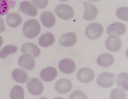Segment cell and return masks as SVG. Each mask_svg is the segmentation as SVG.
<instances>
[{"label":"cell","instance_id":"obj_1","mask_svg":"<svg viewBox=\"0 0 128 99\" xmlns=\"http://www.w3.org/2000/svg\"><path fill=\"white\" fill-rule=\"evenodd\" d=\"M41 30L40 23L36 19H30L25 22L23 26L22 32L28 39H34L40 34Z\"/></svg>","mask_w":128,"mask_h":99},{"label":"cell","instance_id":"obj_2","mask_svg":"<svg viewBox=\"0 0 128 99\" xmlns=\"http://www.w3.org/2000/svg\"><path fill=\"white\" fill-rule=\"evenodd\" d=\"M104 28L102 25L98 23H93L86 28L85 34L86 36L91 40L98 39L103 34Z\"/></svg>","mask_w":128,"mask_h":99},{"label":"cell","instance_id":"obj_3","mask_svg":"<svg viewBox=\"0 0 128 99\" xmlns=\"http://www.w3.org/2000/svg\"><path fill=\"white\" fill-rule=\"evenodd\" d=\"M55 13L57 16L63 20H70L73 18L74 11L72 7L66 4H60L56 7Z\"/></svg>","mask_w":128,"mask_h":99},{"label":"cell","instance_id":"obj_4","mask_svg":"<svg viewBox=\"0 0 128 99\" xmlns=\"http://www.w3.org/2000/svg\"><path fill=\"white\" fill-rule=\"evenodd\" d=\"M116 81V75L110 72H103L99 75L96 79V83L103 88L112 87Z\"/></svg>","mask_w":128,"mask_h":99},{"label":"cell","instance_id":"obj_5","mask_svg":"<svg viewBox=\"0 0 128 99\" xmlns=\"http://www.w3.org/2000/svg\"><path fill=\"white\" fill-rule=\"evenodd\" d=\"M27 88L32 95L38 96L41 94L44 89V86L41 80L37 78H32L27 84Z\"/></svg>","mask_w":128,"mask_h":99},{"label":"cell","instance_id":"obj_6","mask_svg":"<svg viewBox=\"0 0 128 99\" xmlns=\"http://www.w3.org/2000/svg\"><path fill=\"white\" fill-rule=\"evenodd\" d=\"M76 77L78 80L80 82L88 84L92 82L95 77L94 71L88 67L82 68L78 70L76 74Z\"/></svg>","mask_w":128,"mask_h":99},{"label":"cell","instance_id":"obj_7","mask_svg":"<svg viewBox=\"0 0 128 99\" xmlns=\"http://www.w3.org/2000/svg\"><path fill=\"white\" fill-rule=\"evenodd\" d=\"M105 44L108 50L110 51L116 52L121 49L122 41L118 36L111 35L107 38Z\"/></svg>","mask_w":128,"mask_h":99},{"label":"cell","instance_id":"obj_8","mask_svg":"<svg viewBox=\"0 0 128 99\" xmlns=\"http://www.w3.org/2000/svg\"><path fill=\"white\" fill-rule=\"evenodd\" d=\"M60 70L64 74H70L75 72L76 65L75 62L70 58H64L61 60L58 64Z\"/></svg>","mask_w":128,"mask_h":99},{"label":"cell","instance_id":"obj_9","mask_svg":"<svg viewBox=\"0 0 128 99\" xmlns=\"http://www.w3.org/2000/svg\"><path fill=\"white\" fill-rule=\"evenodd\" d=\"M86 10L83 15V19L87 21H92L95 19L98 14L96 7L89 2H83Z\"/></svg>","mask_w":128,"mask_h":99},{"label":"cell","instance_id":"obj_10","mask_svg":"<svg viewBox=\"0 0 128 99\" xmlns=\"http://www.w3.org/2000/svg\"><path fill=\"white\" fill-rule=\"evenodd\" d=\"M126 31V26L123 23L118 22L109 24L106 29V33L108 35H114L118 36L124 34Z\"/></svg>","mask_w":128,"mask_h":99},{"label":"cell","instance_id":"obj_11","mask_svg":"<svg viewBox=\"0 0 128 99\" xmlns=\"http://www.w3.org/2000/svg\"><path fill=\"white\" fill-rule=\"evenodd\" d=\"M18 65L24 69L31 70L34 68L35 61L31 55L24 54L19 58Z\"/></svg>","mask_w":128,"mask_h":99},{"label":"cell","instance_id":"obj_12","mask_svg":"<svg viewBox=\"0 0 128 99\" xmlns=\"http://www.w3.org/2000/svg\"><path fill=\"white\" fill-rule=\"evenodd\" d=\"M57 70L53 67H47L43 68L40 73V78L46 82H52L57 77Z\"/></svg>","mask_w":128,"mask_h":99},{"label":"cell","instance_id":"obj_13","mask_svg":"<svg viewBox=\"0 0 128 99\" xmlns=\"http://www.w3.org/2000/svg\"><path fill=\"white\" fill-rule=\"evenodd\" d=\"M73 87L70 81L67 79H61L56 82L55 89L60 94H66L70 92Z\"/></svg>","mask_w":128,"mask_h":99},{"label":"cell","instance_id":"obj_14","mask_svg":"<svg viewBox=\"0 0 128 99\" xmlns=\"http://www.w3.org/2000/svg\"><path fill=\"white\" fill-rule=\"evenodd\" d=\"M77 41V36L75 33L70 32L63 35L60 39V44L64 47H71Z\"/></svg>","mask_w":128,"mask_h":99},{"label":"cell","instance_id":"obj_15","mask_svg":"<svg viewBox=\"0 0 128 99\" xmlns=\"http://www.w3.org/2000/svg\"><path fill=\"white\" fill-rule=\"evenodd\" d=\"M21 51L23 54H28L31 55L35 58L40 56V50L34 43L27 42L22 46Z\"/></svg>","mask_w":128,"mask_h":99},{"label":"cell","instance_id":"obj_16","mask_svg":"<svg viewBox=\"0 0 128 99\" xmlns=\"http://www.w3.org/2000/svg\"><path fill=\"white\" fill-rule=\"evenodd\" d=\"M20 9L22 13L30 17H36L38 13L36 7L28 1H22L20 3Z\"/></svg>","mask_w":128,"mask_h":99},{"label":"cell","instance_id":"obj_17","mask_svg":"<svg viewBox=\"0 0 128 99\" xmlns=\"http://www.w3.org/2000/svg\"><path fill=\"white\" fill-rule=\"evenodd\" d=\"M40 21L44 27L50 28L56 24V17L53 13L50 11H46L40 15Z\"/></svg>","mask_w":128,"mask_h":99},{"label":"cell","instance_id":"obj_18","mask_svg":"<svg viewBox=\"0 0 128 99\" xmlns=\"http://www.w3.org/2000/svg\"><path fill=\"white\" fill-rule=\"evenodd\" d=\"M55 36L52 33L47 32L42 34L38 39V44L42 47H48L53 45Z\"/></svg>","mask_w":128,"mask_h":99},{"label":"cell","instance_id":"obj_19","mask_svg":"<svg viewBox=\"0 0 128 99\" xmlns=\"http://www.w3.org/2000/svg\"><path fill=\"white\" fill-rule=\"evenodd\" d=\"M22 19L19 14L12 12L7 14L6 17V23L11 28H17L22 23Z\"/></svg>","mask_w":128,"mask_h":99},{"label":"cell","instance_id":"obj_20","mask_svg":"<svg viewBox=\"0 0 128 99\" xmlns=\"http://www.w3.org/2000/svg\"><path fill=\"white\" fill-rule=\"evenodd\" d=\"M114 57L110 54H103L97 59V63L100 67L106 68L112 66L114 62Z\"/></svg>","mask_w":128,"mask_h":99},{"label":"cell","instance_id":"obj_21","mask_svg":"<svg viewBox=\"0 0 128 99\" xmlns=\"http://www.w3.org/2000/svg\"><path fill=\"white\" fill-rule=\"evenodd\" d=\"M12 77L16 82L25 84L28 80L27 72L22 69H14L12 72Z\"/></svg>","mask_w":128,"mask_h":99},{"label":"cell","instance_id":"obj_22","mask_svg":"<svg viewBox=\"0 0 128 99\" xmlns=\"http://www.w3.org/2000/svg\"><path fill=\"white\" fill-rule=\"evenodd\" d=\"M18 50L16 46L14 45H8L2 48L0 51V58L6 59L10 55L14 54Z\"/></svg>","mask_w":128,"mask_h":99},{"label":"cell","instance_id":"obj_23","mask_svg":"<svg viewBox=\"0 0 128 99\" xmlns=\"http://www.w3.org/2000/svg\"><path fill=\"white\" fill-rule=\"evenodd\" d=\"M12 0H0V16H4L8 13L10 8L14 6Z\"/></svg>","mask_w":128,"mask_h":99},{"label":"cell","instance_id":"obj_24","mask_svg":"<svg viewBox=\"0 0 128 99\" xmlns=\"http://www.w3.org/2000/svg\"><path fill=\"white\" fill-rule=\"evenodd\" d=\"M10 97L11 99H24V89L20 85H15L11 90Z\"/></svg>","mask_w":128,"mask_h":99},{"label":"cell","instance_id":"obj_25","mask_svg":"<svg viewBox=\"0 0 128 99\" xmlns=\"http://www.w3.org/2000/svg\"><path fill=\"white\" fill-rule=\"evenodd\" d=\"M128 74L126 72H122L117 76L116 82L118 87L128 91Z\"/></svg>","mask_w":128,"mask_h":99},{"label":"cell","instance_id":"obj_26","mask_svg":"<svg viewBox=\"0 0 128 99\" xmlns=\"http://www.w3.org/2000/svg\"><path fill=\"white\" fill-rule=\"evenodd\" d=\"M116 15L118 18L124 21H128V7H122L117 9Z\"/></svg>","mask_w":128,"mask_h":99},{"label":"cell","instance_id":"obj_27","mask_svg":"<svg viewBox=\"0 0 128 99\" xmlns=\"http://www.w3.org/2000/svg\"><path fill=\"white\" fill-rule=\"evenodd\" d=\"M126 94L124 91L120 88L115 89L110 94V99H125Z\"/></svg>","mask_w":128,"mask_h":99},{"label":"cell","instance_id":"obj_28","mask_svg":"<svg viewBox=\"0 0 128 99\" xmlns=\"http://www.w3.org/2000/svg\"><path fill=\"white\" fill-rule=\"evenodd\" d=\"M70 99H87L88 97L82 91H75L71 94L70 96Z\"/></svg>","mask_w":128,"mask_h":99},{"label":"cell","instance_id":"obj_29","mask_svg":"<svg viewBox=\"0 0 128 99\" xmlns=\"http://www.w3.org/2000/svg\"><path fill=\"white\" fill-rule=\"evenodd\" d=\"M33 4L39 9H43L47 6L48 0H32Z\"/></svg>","mask_w":128,"mask_h":99},{"label":"cell","instance_id":"obj_30","mask_svg":"<svg viewBox=\"0 0 128 99\" xmlns=\"http://www.w3.org/2000/svg\"><path fill=\"white\" fill-rule=\"evenodd\" d=\"M5 30V25L4 19L0 17V33H2Z\"/></svg>","mask_w":128,"mask_h":99},{"label":"cell","instance_id":"obj_31","mask_svg":"<svg viewBox=\"0 0 128 99\" xmlns=\"http://www.w3.org/2000/svg\"><path fill=\"white\" fill-rule=\"evenodd\" d=\"M3 42H4L3 38H2L1 36H0V47L2 46V45H3Z\"/></svg>","mask_w":128,"mask_h":99},{"label":"cell","instance_id":"obj_32","mask_svg":"<svg viewBox=\"0 0 128 99\" xmlns=\"http://www.w3.org/2000/svg\"><path fill=\"white\" fill-rule=\"evenodd\" d=\"M89 1H92V2H97V1H99L100 0H88Z\"/></svg>","mask_w":128,"mask_h":99},{"label":"cell","instance_id":"obj_33","mask_svg":"<svg viewBox=\"0 0 128 99\" xmlns=\"http://www.w3.org/2000/svg\"><path fill=\"white\" fill-rule=\"evenodd\" d=\"M59 1H62V2H66V1H68V0H59Z\"/></svg>","mask_w":128,"mask_h":99}]
</instances>
